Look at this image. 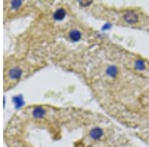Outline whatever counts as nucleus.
<instances>
[{
    "instance_id": "nucleus-1",
    "label": "nucleus",
    "mask_w": 149,
    "mask_h": 147,
    "mask_svg": "<svg viewBox=\"0 0 149 147\" xmlns=\"http://www.w3.org/2000/svg\"><path fill=\"white\" fill-rule=\"evenodd\" d=\"M123 20L125 21L127 24H135L138 22L139 20V16L136 12L128 10L126 12H124L123 14Z\"/></svg>"
},
{
    "instance_id": "nucleus-2",
    "label": "nucleus",
    "mask_w": 149,
    "mask_h": 147,
    "mask_svg": "<svg viewBox=\"0 0 149 147\" xmlns=\"http://www.w3.org/2000/svg\"><path fill=\"white\" fill-rule=\"evenodd\" d=\"M103 135V130L100 127H95L90 131V137L93 140H98Z\"/></svg>"
},
{
    "instance_id": "nucleus-3",
    "label": "nucleus",
    "mask_w": 149,
    "mask_h": 147,
    "mask_svg": "<svg viewBox=\"0 0 149 147\" xmlns=\"http://www.w3.org/2000/svg\"><path fill=\"white\" fill-rule=\"evenodd\" d=\"M118 74H119V70L115 66H109L105 69V75L111 79H115L118 76Z\"/></svg>"
},
{
    "instance_id": "nucleus-4",
    "label": "nucleus",
    "mask_w": 149,
    "mask_h": 147,
    "mask_svg": "<svg viewBox=\"0 0 149 147\" xmlns=\"http://www.w3.org/2000/svg\"><path fill=\"white\" fill-rule=\"evenodd\" d=\"M69 37H70V39L72 41H74V42H78L81 38V31H79V30H72L69 34Z\"/></svg>"
},
{
    "instance_id": "nucleus-5",
    "label": "nucleus",
    "mask_w": 149,
    "mask_h": 147,
    "mask_svg": "<svg viewBox=\"0 0 149 147\" xmlns=\"http://www.w3.org/2000/svg\"><path fill=\"white\" fill-rule=\"evenodd\" d=\"M45 113H46V111H45L44 108L38 107H36L34 110H33V115H34L35 117H37V118H40V117H43L45 115Z\"/></svg>"
},
{
    "instance_id": "nucleus-6",
    "label": "nucleus",
    "mask_w": 149,
    "mask_h": 147,
    "mask_svg": "<svg viewBox=\"0 0 149 147\" xmlns=\"http://www.w3.org/2000/svg\"><path fill=\"white\" fill-rule=\"evenodd\" d=\"M9 75H10L12 79H19L21 77V75H22V71L18 68H13L10 71Z\"/></svg>"
},
{
    "instance_id": "nucleus-7",
    "label": "nucleus",
    "mask_w": 149,
    "mask_h": 147,
    "mask_svg": "<svg viewBox=\"0 0 149 147\" xmlns=\"http://www.w3.org/2000/svg\"><path fill=\"white\" fill-rule=\"evenodd\" d=\"M65 16H66V11L64 9H58L54 14V18L56 20H62V19H64Z\"/></svg>"
},
{
    "instance_id": "nucleus-8",
    "label": "nucleus",
    "mask_w": 149,
    "mask_h": 147,
    "mask_svg": "<svg viewBox=\"0 0 149 147\" xmlns=\"http://www.w3.org/2000/svg\"><path fill=\"white\" fill-rule=\"evenodd\" d=\"M135 68L139 70V71H142V70H144L146 68V65H145V62L143 61V60H141V59H138V60H136L135 61Z\"/></svg>"
},
{
    "instance_id": "nucleus-9",
    "label": "nucleus",
    "mask_w": 149,
    "mask_h": 147,
    "mask_svg": "<svg viewBox=\"0 0 149 147\" xmlns=\"http://www.w3.org/2000/svg\"><path fill=\"white\" fill-rule=\"evenodd\" d=\"M20 5H21L20 1H13V2H12V6H14V7H18Z\"/></svg>"
}]
</instances>
